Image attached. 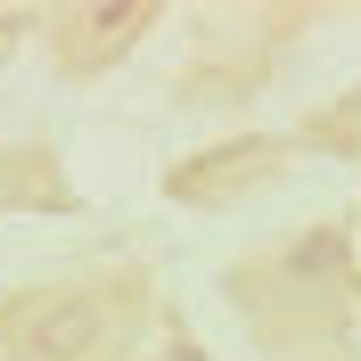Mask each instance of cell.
<instances>
[{
    "instance_id": "obj_1",
    "label": "cell",
    "mask_w": 361,
    "mask_h": 361,
    "mask_svg": "<svg viewBox=\"0 0 361 361\" xmlns=\"http://www.w3.org/2000/svg\"><path fill=\"white\" fill-rule=\"evenodd\" d=\"M115 329V304L90 288H58V295H33L17 320H8V345L17 361H99Z\"/></svg>"
}]
</instances>
